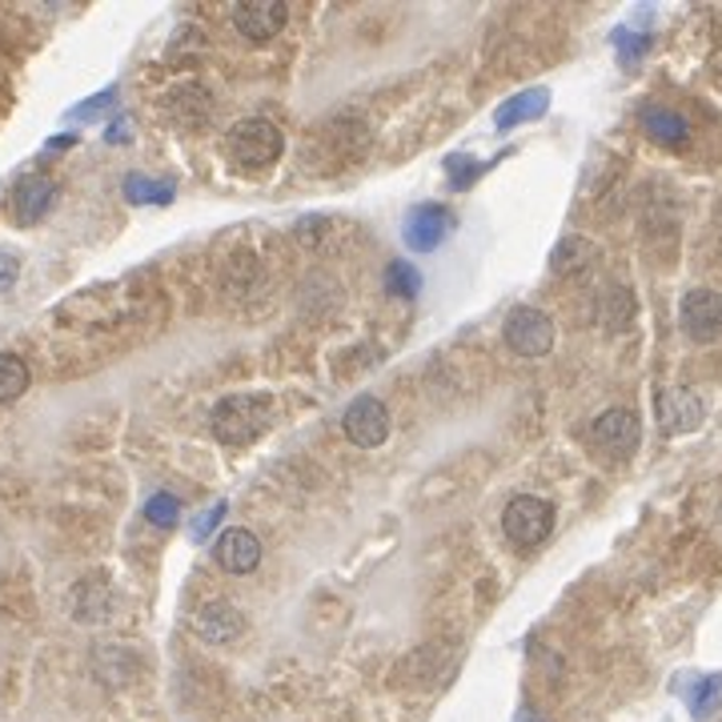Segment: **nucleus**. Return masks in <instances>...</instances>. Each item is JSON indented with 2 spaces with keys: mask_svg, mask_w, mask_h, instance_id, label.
<instances>
[{
  "mask_svg": "<svg viewBox=\"0 0 722 722\" xmlns=\"http://www.w3.org/2000/svg\"><path fill=\"white\" fill-rule=\"evenodd\" d=\"M269 410H273V401L266 394H229L213 406L209 430L222 445L237 450V445L257 442L269 430Z\"/></svg>",
  "mask_w": 722,
  "mask_h": 722,
  "instance_id": "obj_1",
  "label": "nucleus"
},
{
  "mask_svg": "<svg viewBox=\"0 0 722 722\" xmlns=\"http://www.w3.org/2000/svg\"><path fill=\"white\" fill-rule=\"evenodd\" d=\"M502 530L518 550H530V546L546 542L554 530V506L546 498H534V494H518L502 510Z\"/></svg>",
  "mask_w": 722,
  "mask_h": 722,
  "instance_id": "obj_2",
  "label": "nucleus"
},
{
  "mask_svg": "<svg viewBox=\"0 0 722 722\" xmlns=\"http://www.w3.org/2000/svg\"><path fill=\"white\" fill-rule=\"evenodd\" d=\"M281 149H285L281 129L273 121H266V117H245V121L234 125V133H229V153L245 169L273 165L281 157Z\"/></svg>",
  "mask_w": 722,
  "mask_h": 722,
  "instance_id": "obj_3",
  "label": "nucleus"
},
{
  "mask_svg": "<svg viewBox=\"0 0 722 722\" xmlns=\"http://www.w3.org/2000/svg\"><path fill=\"white\" fill-rule=\"evenodd\" d=\"M502 334H506V345H510L518 357H546L554 349V317L542 310H534V305H514V310L506 313Z\"/></svg>",
  "mask_w": 722,
  "mask_h": 722,
  "instance_id": "obj_4",
  "label": "nucleus"
},
{
  "mask_svg": "<svg viewBox=\"0 0 722 722\" xmlns=\"http://www.w3.org/2000/svg\"><path fill=\"white\" fill-rule=\"evenodd\" d=\"M342 430L345 438L362 450H378L381 442L389 438V410L386 401L374 398V394H357L342 413Z\"/></svg>",
  "mask_w": 722,
  "mask_h": 722,
  "instance_id": "obj_5",
  "label": "nucleus"
},
{
  "mask_svg": "<svg viewBox=\"0 0 722 722\" xmlns=\"http://www.w3.org/2000/svg\"><path fill=\"white\" fill-rule=\"evenodd\" d=\"M590 442L599 445L602 454L611 457H631L643 442V422L634 410H606L590 425Z\"/></svg>",
  "mask_w": 722,
  "mask_h": 722,
  "instance_id": "obj_6",
  "label": "nucleus"
},
{
  "mask_svg": "<svg viewBox=\"0 0 722 722\" xmlns=\"http://www.w3.org/2000/svg\"><path fill=\"white\" fill-rule=\"evenodd\" d=\"M450 229H454V217H450V209L445 205H413L410 213H406V225H401V241L410 245L413 254H433L438 245L450 237Z\"/></svg>",
  "mask_w": 722,
  "mask_h": 722,
  "instance_id": "obj_7",
  "label": "nucleus"
},
{
  "mask_svg": "<svg viewBox=\"0 0 722 722\" xmlns=\"http://www.w3.org/2000/svg\"><path fill=\"white\" fill-rule=\"evenodd\" d=\"M678 317H682L687 337L714 342V337H722V293L719 289H690L687 298H682Z\"/></svg>",
  "mask_w": 722,
  "mask_h": 722,
  "instance_id": "obj_8",
  "label": "nucleus"
},
{
  "mask_svg": "<svg viewBox=\"0 0 722 722\" xmlns=\"http://www.w3.org/2000/svg\"><path fill=\"white\" fill-rule=\"evenodd\" d=\"M285 21H289V9L281 4V0H245V4H237L234 9L237 33L249 36L254 45L273 41V36L285 29Z\"/></svg>",
  "mask_w": 722,
  "mask_h": 722,
  "instance_id": "obj_9",
  "label": "nucleus"
},
{
  "mask_svg": "<svg viewBox=\"0 0 722 722\" xmlns=\"http://www.w3.org/2000/svg\"><path fill=\"white\" fill-rule=\"evenodd\" d=\"M213 558H217L222 570H229V574H249V570H257V562H261V542H257L254 530L229 526V530L217 538V546H213Z\"/></svg>",
  "mask_w": 722,
  "mask_h": 722,
  "instance_id": "obj_10",
  "label": "nucleus"
},
{
  "mask_svg": "<svg viewBox=\"0 0 722 722\" xmlns=\"http://www.w3.org/2000/svg\"><path fill=\"white\" fill-rule=\"evenodd\" d=\"M197 634L205 638V643L225 646V643H234V638H241L245 634V618L234 602H222V599L205 602L197 614Z\"/></svg>",
  "mask_w": 722,
  "mask_h": 722,
  "instance_id": "obj_11",
  "label": "nucleus"
},
{
  "mask_svg": "<svg viewBox=\"0 0 722 722\" xmlns=\"http://www.w3.org/2000/svg\"><path fill=\"white\" fill-rule=\"evenodd\" d=\"M56 201V185L41 173H29V177L17 181V193H12V205H17V222L21 225H36L45 222V213L53 209Z\"/></svg>",
  "mask_w": 722,
  "mask_h": 722,
  "instance_id": "obj_12",
  "label": "nucleus"
},
{
  "mask_svg": "<svg viewBox=\"0 0 722 722\" xmlns=\"http://www.w3.org/2000/svg\"><path fill=\"white\" fill-rule=\"evenodd\" d=\"M546 109H550V93L526 89V93H518V97L502 100L498 112H494V129H498V133H510L518 125H530V121H538V117H546Z\"/></svg>",
  "mask_w": 722,
  "mask_h": 722,
  "instance_id": "obj_13",
  "label": "nucleus"
},
{
  "mask_svg": "<svg viewBox=\"0 0 722 722\" xmlns=\"http://www.w3.org/2000/svg\"><path fill=\"white\" fill-rule=\"evenodd\" d=\"M658 413H662L667 433H687L702 422V401H699V394H690V389H670V394H662V401H658Z\"/></svg>",
  "mask_w": 722,
  "mask_h": 722,
  "instance_id": "obj_14",
  "label": "nucleus"
},
{
  "mask_svg": "<svg viewBox=\"0 0 722 722\" xmlns=\"http://www.w3.org/2000/svg\"><path fill=\"white\" fill-rule=\"evenodd\" d=\"M638 121H643V129L655 137L658 144H687V137H690L687 117H682V112H670V109H658V105H646Z\"/></svg>",
  "mask_w": 722,
  "mask_h": 722,
  "instance_id": "obj_15",
  "label": "nucleus"
},
{
  "mask_svg": "<svg viewBox=\"0 0 722 722\" xmlns=\"http://www.w3.org/2000/svg\"><path fill=\"white\" fill-rule=\"evenodd\" d=\"M594 257H599V249H594L586 237H562V241L554 245V254H550V269H554L558 278H570L578 269H586Z\"/></svg>",
  "mask_w": 722,
  "mask_h": 722,
  "instance_id": "obj_16",
  "label": "nucleus"
},
{
  "mask_svg": "<svg viewBox=\"0 0 722 722\" xmlns=\"http://www.w3.org/2000/svg\"><path fill=\"white\" fill-rule=\"evenodd\" d=\"M719 699H722V675H702L687 687V707L699 722L711 719L714 707H719Z\"/></svg>",
  "mask_w": 722,
  "mask_h": 722,
  "instance_id": "obj_17",
  "label": "nucleus"
},
{
  "mask_svg": "<svg viewBox=\"0 0 722 722\" xmlns=\"http://www.w3.org/2000/svg\"><path fill=\"white\" fill-rule=\"evenodd\" d=\"M125 197L133 205H169L173 201V181H153L144 173H129L125 177Z\"/></svg>",
  "mask_w": 722,
  "mask_h": 722,
  "instance_id": "obj_18",
  "label": "nucleus"
},
{
  "mask_svg": "<svg viewBox=\"0 0 722 722\" xmlns=\"http://www.w3.org/2000/svg\"><path fill=\"white\" fill-rule=\"evenodd\" d=\"M33 374L24 366L17 354H0V401H17L24 398V389H29Z\"/></svg>",
  "mask_w": 722,
  "mask_h": 722,
  "instance_id": "obj_19",
  "label": "nucleus"
},
{
  "mask_svg": "<svg viewBox=\"0 0 722 722\" xmlns=\"http://www.w3.org/2000/svg\"><path fill=\"white\" fill-rule=\"evenodd\" d=\"M386 289L394 298H418L422 293V273H418L413 261H394L386 269Z\"/></svg>",
  "mask_w": 722,
  "mask_h": 722,
  "instance_id": "obj_20",
  "label": "nucleus"
},
{
  "mask_svg": "<svg viewBox=\"0 0 722 722\" xmlns=\"http://www.w3.org/2000/svg\"><path fill=\"white\" fill-rule=\"evenodd\" d=\"M144 518L153 526H161V530H169V526H177V518H181V502L173 498V494H153V498L144 502Z\"/></svg>",
  "mask_w": 722,
  "mask_h": 722,
  "instance_id": "obj_21",
  "label": "nucleus"
},
{
  "mask_svg": "<svg viewBox=\"0 0 722 722\" xmlns=\"http://www.w3.org/2000/svg\"><path fill=\"white\" fill-rule=\"evenodd\" d=\"M112 105H117V89H105V93H97V97L85 100V105H77V109H68L65 121H97V117H105Z\"/></svg>",
  "mask_w": 722,
  "mask_h": 722,
  "instance_id": "obj_22",
  "label": "nucleus"
},
{
  "mask_svg": "<svg viewBox=\"0 0 722 722\" xmlns=\"http://www.w3.org/2000/svg\"><path fill=\"white\" fill-rule=\"evenodd\" d=\"M486 169H494V161L482 165V161H470V157H450V185H454V190H470Z\"/></svg>",
  "mask_w": 722,
  "mask_h": 722,
  "instance_id": "obj_23",
  "label": "nucleus"
},
{
  "mask_svg": "<svg viewBox=\"0 0 722 722\" xmlns=\"http://www.w3.org/2000/svg\"><path fill=\"white\" fill-rule=\"evenodd\" d=\"M614 49H618V56H623L626 65H634V61H638V56L650 49V36L631 33V29H618V33H614Z\"/></svg>",
  "mask_w": 722,
  "mask_h": 722,
  "instance_id": "obj_24",
  "label": "nucleus"
},
{
  "mask_svg": "<svg viewBox=\"0 0 722 722\" xmlns=\"http://www.w3.org/2000/svg\"><path fill=\"white\" fill-rule=\"evenodd\" d=\"M225 510H229V502H213L209 510L201 514L197 522L190 526V538H193V542H205V538H209V534L217 530V522L225 518Z\"/></svg>",
  "mask_w": 722,
  "mask_h": 722,
  "instance_id": "obj_25",
  "label": "nucleus"
},
{
  "mask_svg": "<svg viewBox=\"0 0 722 722\" xmlns=\"http://www.w3.org/2000/svg\"><path fill=\"white\" fill-rule=\"evenodd\" d=\"M17 278H21V254H12V249L0 245V293H9L17 285Z\"/></svg>",
  "mask_w": 722,
  "mask_h": 722,
  "instance_id": "obj_26",
  "label": "nucleus"
},
{
  "mask_svg": "<svg viewBox=\"0 0 722 722\" xmlns=\"http://www.w3.org/2000/svg\"><path fill=\"white\" fill-rule=\"evenodd\" d=\"M109 141H112V144L129 141V133H125V121H112V125H109Z\"/></svg>",
  "mask_w": 722,
  "mask_h": 722,
  "instance_id": "obj_27",
  "label": "nucleus"
}]
</instances>
